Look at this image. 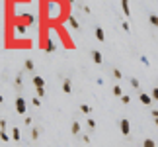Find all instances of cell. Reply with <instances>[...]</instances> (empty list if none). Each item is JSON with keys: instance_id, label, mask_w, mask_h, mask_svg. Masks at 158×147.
I'll return each mask as SVG.
<instances>
[{"instance_id": "cell-1", "label": "cell", "mask_w": 158, "mask_h": 147, "mask_svg": "<svg viewBox=\"0 0 158 147\" xmlns=\"http://www.w3.org/2000/svg\"><path fill=\"white\" fill-rule=\"evenodd\" d=\"M119 129H121L123 136H129V134H131V122H129L127 118H123V120L119 122Z\"/></svg>"}, {"instance_id": "cell-2", "label": "cell", "mask_w": 158, "mask_h": 147, "mask_svg": "<svg viewBox=\"0 0 158 147\" xmlns=\"http://www.w3.org/2000/svg\"><path fill=\"white\" fill-rule=\"evenodd\" d=\"M25 108H27V106H25V100H23L22 96H18V98H16V112L25 114Z\"/></svg>"}, {"instance_id": "cell-3", "label": "cell", "mask_w": 158, "mask_h": 147, "mask_svg": "<svg viewBox=\"0 0 158 147\" xmlns=\"http://www.w3.org/2000/svg\"><path fill=\"white\" fill-rule=\"evenodd\" d=\"M90 57H92V61H94L96 65H102L103 57H102V53H100L98 49H92V51H90Z\"/></svg>"}, {"instance_id": "cell-4", "label": "cell", "mask_w": 158, "mask_h": 147, "mask_svg": "<svg viewBox=\"0 0 158 147\" xmlns=\"http://www.w3.org/2000/svg\"><path fill=\"white\" fill-rule=\"evenodd\" d=\"M31 82H33L35 88H45V80H43V77H39V75H33L31 77Z\"/></svg>"}, {"instance_id": "cell-5", "label": "cell", "mask_w": 158, "mask_h": 147, "mask_svg": "<svg viewBox=\"0 0 158 147\" xmlns=\"http://www.w3.org/2000/svg\"><path fill=\"white\" fill-rule=\"evenodd\" d=\"M139 100L143 102L145 106H150V104H152V96L147 94V92H141V94H139Z\"/></svg>"}, {"instance_id": "cell-6", "label": "cell", "mask_w": 158, "mask_h": 147, "mask_svg": "<svg viewBox=\"0 0 158 147\" xmlns=\"http://www.w3.org/2000/svg\"><path fill=\"white\" fill-rule=\"evenodd\" d=\"M63 92H65V94H70V92H72V82H70V79H63Z\"/></svg>"}, {"instance_id": "cell-7", "label": "cell", "mask_w": 158, "mask_h": 147, "mask_svg": "<svg viewBox=\"0 0 158 147\" xmlns=\"http://www.w3.org/2000/svg\"><path fill=\"white\" fill-rule=\"evenodd\" d=\"M94 35H96V39H98V41H105V34H103V30L102 28H94Z\"/></svg>"}, {"instance_id": "cell-8", "label": "cell", "mask_w": 158, "mask_h": 147, "mask_svg": "<svg viewBox=\"0 0 158 147\" xmlns=\"http://www.w3.org/2000/svg\"><path fill=\"white\" fill-rule=\"evenodd\" d=\"M121 8H123V14L129 18L131 16V8H129V0H121Z\"/></svg>"}, {"instance_id": "cell-9", "label": "cell", "mask_w": 158, "mask_h": 147, "mask_svg": "<svg viewBox=\"0 0 158 147\" xmlns=\"http://www.w3.org/2000/svg\"><path fill=\"white\" fill-rule=\"evenodd\" d=\"M111 92H113V96H117V98H121V96H123V88H121L119 84H115V86L111 88Z\"/></svg>"}, {"instance_id": "cell-10", "label": "cell", "mask_w": 158, "mask_h": 147, "mask_svg": "<svg viewBox=\"0 0 158 147\" xmlns=\"http://www.w3.org/2000/svg\"><path fill=\"white\" fill-rule=\"evenodd\" d=\"M12 139H14V141H20V139H22L20 129H18V127H12Z\"/></svg>"}, {"instance_id": "cell-11", "label": "cell", "mask_w": 158, "mask_h": 147, "mask_svg": "<svg viewBox=\"0 0 158 147\" xmlns=\"http://www.w3.org/2000/svg\"><path fill=\"white\" fill-rule=\"evenodd\" d=\"M43 49H45L47 53H53V51H55V43H53V41H47L45 45H43Z\"/></svg>"}, {"instance_id": "cell-12", "label": "cell", "mask_w": 158, "mask_h": 147, "mask_svg": "<svg viewBox=\"0 0 158 147\" xmlns=\"http://www.w3.org/2000/svg\"><path fill=\"white\" fill-rule=\"evenodd\" d=\"M70 131L76 136V134H80V124L78 122H72V125H70Z\"/></svg>"}, {"instance_id": "cell-13", "label": "cell", "mask_w": 158, "mask_h": 147, "mask_svg": "<svg viewBox=\"0 0 158 147\" xmlns=\"http://www.w3.org/2000/svg\"><path fill=\"white\" fill-rule=\"evenodd\" d=\"M148 22L152 24L154 28H158V16H156V14H150V16H148Z\"/></svg>"}, {"instance_id": "cell-14", "label": "cell", "mask_w": 158, "mask_h": 147, "mask_svg": "<svg viewBox=\"0 0 158 147\" xmlns=\"http://www.w3.org/2000/svg\"><path fill=\"white\" fill-rule=\"evenodd\" d=\"M23 67H25V71H33L35 65H33V61H31V59H27V61L23 63Z\"/></svg>"}, {"instance_id": "cell-15", "label": "cell", "mask_w": 158, "mask_h": 147, "mask_svg": "<svg viewBox=\"0 0 158 147\" xmlns=\"http://www.w3.org/2000/svg\"><path fill=\"white\" fill-rule=\"evenodd\" d=\"M68 22H70V26H72L74 30H78V28H80V26H78V20H76L74 16H70V18H68Z\"/></svg>"}, {"instance_id": "cell-16", "label": "cell", "mask_w": 158, "mask_h": 147, "mask_svg": "<svg viewBox=\"0 0 158 147\" xmlns=\"http://www.w3.org/2000/svg\"><path fill=\"white\" fill-rule=\"evenodd\" d=\"M143 147H154V139H150V137H147V139L143 141Z\"/></svg>"}, {"instance_id": "cell-17", "label": "cell", "mask_w": 158, "mask_h": 147, "mask_svg": "<svg viewBox=\"0 0 158 147\" xmlns=\"http://www.w3.org/2000/svg\"><path fill=\"white\" fill-rule=\"evenodd\" d=\"M90 110H92V106H88V104H82L80 106V112L82 114H90Z\"/></svg>"}, {"instance_id": "cell-18", "label": "cell", "mask_w": 158, "mask_h": 147, "mask_svg": "<svg viewBox=\"0 0 158 147\" xmlns=\"http://www.w3.org/2000/svg\"><path fill=\"white\" fill-rule=\"evenodd\" d=\"M129 82H131V86H133V88H141V82H139V79H135V77L129 80Z\"/></svg>"}, {"instance_id": "cell-19", "label": "cell", "mask_w": 158, "mask_h": 147, "mask_svg": "<svg viewBox=\"0 0 158 147\" xmlns=\"http://www.w3.org/2000/svg\"><path fill=\"white\" fill-rule=\"evenodd\" d=\"M113 77H115V79L119 80V79H123V73H121L119 69H113Z\"/></svg>"}, {"instance_id": "cell-20", "label": "cell", "mask_w": 158, "mask_h": 147, "mask_svg": "<svg viewBox=\"0 0 158 147\" xmlns=\"http://www.w3.org/2000/svg\"><path fill=\"white\" fill-rule=\"evenodd\" d=\"M31 104L39 108V106H41V98H39V96H33V98H31Z\"/></svg>"}, {"instance_id": "cell-21", "label": "cell", "mask_w": 158, "mask_h": 147, "mask_svg": "<svg viewBox=\"0 0 158 147\" xmlns=\"http://www.w3.org/2000/svg\"><path fill=\"white\" fill-rule=\"evenodd\" d=\"M0 139H2L4 143H8V141H10L12 137H8V134H6V131H2V134H0Z\"/></svg>"}, {"instance_id": "cell-22", "label": "cell", "mask_w": 158, "mask_h": 147, "mask_svg": "<svg viewBox=\"0 0 158 147\" xmlns=\"http://www.w3.org/2000/svg\"><path fill=\"white\" fill-rule=\"evenodd\" d=\"M86 124H88V127L94 129V127H96V120H94V118H88V120H86Z\"/></svg>"}, {"instance_id": "cell-23", "label": "cell", "mask_w": 158, "mask_h": 147, "mask_svg": "<svg viewBox=\"0 0 158 147\" xmlns=\"http://www.w3.org/2000/svg\"><path fill=\"white\" fill-rule=\"evenodd\" d=\"M37 137H39V129L33 127V129H31V139H37Z\"/></svg>"}, {"instance_id": "cell-24", "label": "cell", "mask_w": 158, "mask_h": 147, "mask_svg": "<svg viewBox=\"0 0 158 147\" xmlns=\"http://www.w3.org/2000/svg\"><path fill=\"white\" fill-rule=\"evenodd\" d=\"M150 96H152V100H158V86H156V88H152Z\"/></svg>"}, {"instance_id": "cell-25", "label": "cell", "mask_w": 158, "mask_h": 147, "mask_svg": "<svg viewBox=\"0 0 158 147\" xmlns=\"http://www.w3.org/2000/svg\"><path fill=\"white\" fill-rule=\"evenodd\" d=\"M35 92H37V96L41 98V96H45V88H35Z\"/></svg>"}, {"instance_id": "cell-26", "label": "cell", "mask_w": 158, "mask_h": 147, "mask_svg": "<svg viewBox=\"0 0 158 147\" xmlns=\"http://www.w3.org/2000/svg\"><path fill=\"white\" fill-rule=\"evenodd\" d=\"M82 12H84V14H90V6H88V4H82Z\"/></svg>"}, {"instance_id": "cell-27", "label": "cell", "mask_w": 158, "mask_h": 147, "mask_svg": "<svg viewBox=\"0 0 158 147\" xmlns=\"http://www.w3.org/2000/svg\"><path fill=\"white\" fill-rule=\"evenodd\" d=\"M121 102H123V104H129V102H131V98H129L127 94H123V96H121Z\"/></svg>"}, {"instance_id": "cell-28", "label": "cell", "mask_w": 158, "mask_h": 147, "mask_svg": "<svg viewBox=\"0 0 158 147\" xmlns=\"http://www.w3.org/2000/svg\"><path fill=\"white\" fill-rule=\"evenodd\" d=\"M23 124H25V125H31V124H33V120H31V118H29V116H27V118H25V122H23Z\"/></svg>"}, {"instance_id": "cell-29", "label": "cell", "mask_w": 158, "mask_h": 147, "mask_svg": "<svg viewBox=\"0 0 158 147\" xmlns=\"http://www.w3.org/2000/svg\"><path fill=\"white\" fill-rule=\"evenodd\" d=\"M0 127H2V131H6V120H0Z\"/></svg>"}, {"instance_id": "cell-30", "label": "cell", "mask_w": 158, "mask_h": 147, "mask_svg": "<svg viewBox=\"0 0 158 147\" xmlns=\"http://www.w3.org/2000/svg\"><path fill=\"white\" fill-rule=\"evenodd\" d=\"M121 28H123L125 32H129V30H131V28H129V24H127V22H123V24H121Z\"/></svg>"}, {"instance_id": "cell-31", "label": "cell", "mask_w": 158, "mask_h": 147, "mask_svg": "<svg viewBox=\"0 0 158 147\" xmlns=\"http://www.w3.org/2000/svg\"><path fill=\"white\" fill-rule=\"evenodd\" d=\"M141 63H143V65H148V59L143 55V57H141Z\"/></svg>"}, {"instance_id": "cell-32", "label": "cell", "mask_w": 158, "mask_h": 147, "mask_svg": "<svg viewBox=\"0 0 158 147\" xmlns=\"http://www.w3.org/2000/svg\"><path fill=\"white\" fill-rule=\"evenodd\" d=\"M82 141L84 143H90V136H82Z\"/></svg>"}, {"instance_id": "cell-33", "label": "cell", "mask_w": 158, "mask_h": 147, "mask_svg": "<svg viewBox=\"0 0 158 147\" xmlns=\"http://www.w3.org/2000/svg\"><path fill=\"white\" fill-rule=\"evenodd\" d=\"M150 114H152V118H154V120H156V118H158V110H152V112H150Z\"/></svg>"}, {"instance_id": "cell-34", "label": "cell", "mask_w": 158, "mask_h": 147, "mask_svg": "<svg viewBox=\"0 0 158 147\" xmlns=\"http://www.w3.org/2000/svg\"><path fill=\"white\" fill-rule=\"evenodd\" d=\"M154 124H156V127H158V118H156V120H154Z\"/></svg>"}, {"instance_id": "cell-35", "label": "cell", "mask_w": 158, "mask_h": 147, "mask_svg": "<svg viewBox=\"0 0 158 147\" xmlns=\"http://www.w3.org/2000/svg\"><path fill=\"white\" fill-rule=\"evenodd\" d=\"M68 2H70V4H72V2H74V0H68Z\"/></svg>"}]
</instances>
